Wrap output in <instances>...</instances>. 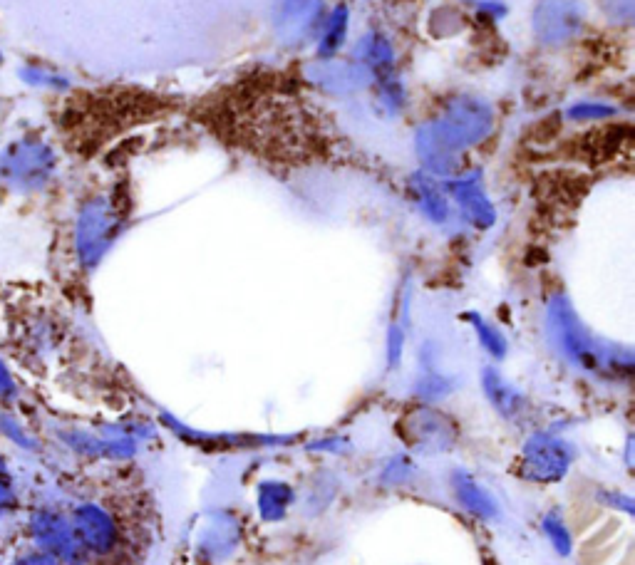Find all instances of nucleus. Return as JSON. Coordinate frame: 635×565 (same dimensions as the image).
Returning <instances> with one entry per match:
<instances>
[{"label":"nucleus","instance_id":"14","mask_svg":"<svg viewBox=\"0 0 635 565\" xmlns=\"http://www.w3.org/2000/svg\"><path fill=\"white\" fill-rule=\"evenodd\" d=\"M482 387L484 392H487L489 402L494 404V409H497L499 414H504V417H516V414L524 409V397L519 395V390H516L514 385H509V382L504 380L497 370H492V367L484 370Z\"/></svg>","mask_w":635,"mask_h":565},{"label":"nucleus","instance_id":"30","mask_svg":"<svg viewBox=\"0 0 635 565\" xmlns=\"http://www.w3.org/2000/svg\"><path fill=\"white\" fill-rule=\"evenodd\" d=\"M0 62H3V55H0Z\"/></svg>","mask_w":635,"mask_h":565},{"label":"nucleus","instance_id":"29","mask_svg":"<svg viewBox=\"0 0 635 565\" xmlns=\"http://www.w3.org/2000/svg\"><path fill=\"white\" fill-rule=\"evenodd\" d=\"M482 10L492 15V18H502V15L507 13V8H504L502 3H482Z\"/></svg>","mask_w":635,"mask_h":565},{"label":"nucleus","instance_id":"6","mask_svg":"<svg viewBox=\"0 0 635 565\" xmlns=\"http://www.w3.org/2000/svg\"><path fill=\"white\" fill-rule=\"evenodd\" d=\"M30 531L40 551L50 553L55 561L80 565L85 558V546L77 538L75 526L55 511H35L30 518Z\"/></svg>","mask_w":635,"mask_h":565},{"label":"nucleus","instance_id":"19","mask_svg":"<svg viewBox=\"0 0 635 565\" xmlns=\"http://www.w3.org/2000/svg\"><path fill=\"white\" fill-rule=\"evenodd\" d=\"M345 35H348V8L338 5V8L333 10V15H330L328 25H325L318 55L323 57V60H333V55H338V50L343 48Z\"/></svg>","mask_w":635,"mask_h":565},{"label":"nucleus","instance_id":"28","mask_svg":"<svg viewBox=\"0 0 635 565\" xmlns=\"http://www.w3.org/2000/svg\"><path fill=\"white\" fill-rule=\"evenodd\" d=\"M15 395V382L13 377H10L8 367L3 365V360H0V397H13Z\"/></svg>","mask_w":635,"mask_h":565},{"label":"nucleus","instance_id":"10","mask_svg":"<svg viewBox=\"0 0 635 565\" xmlns=\"http://www.w3.org/2000/svg\"><path fill=\"white\" fill-rule=\"evenodd\" d=\"M410 429V442L420 452H447V449H452L449 444L454 442V427L447 422L445 414L435 412V409H422L420 414H415Z\"/></svg>","mask_w":635,"mask_h":565},{"label":"nucleus","instance_id":"4","mask_svg":"<svg viewBox=\"0 0 635 565\" xmlns=\"http://www.w3.org/2000/svg\"><path fill=\"white\" fill-rule=\"evenodd\" d=\"M55 169V154L40 139H18L0 154V181L15 191H35L48 184Z\"/></svg>","mask_w":635,"mask_h":565},{"label":"nucleus","instance_id":"17","mask_svg":"<svg viewBox=\"0 0 635 565\" xmlns=\"http://www.w3.org/2000/svg\"><path fill=\"white\" fill-rule=\"evenodd\" d=\"M293 501V491L288 489L286 484H278V481H271V484H261V494H258V511L266 521H278L283 518L288 506Z\"/></svg>","mask_w":635,"mask_h":565},{"label":"nucleus","instance_id":"1","mask_svg":"<svg viewBox=\"0 0 635 565\" xmlns=\"http://www.w3.org/2000/svg\"><path fill=\"white\" fill-rule=\"evenodd\" d=\"M549 333L561 355L586 372H626L631 375L633 355L631 350L601 347V342L588 333L586 325L578 320L576 310L566 295H554L549 303Z\"/></svg>","mask_w":635,"mask_h":565},{"label":"nucleus","instance_id":"8","mask_svg":"<svg viewBox=\"0 0 635 565\" xmlns=\"http://www.w3.org/2000/svg\"><path fill=\"white\" fill-rule=\"evenodd\" d=\"M72 526H75V533L85 551L107 553L117 541L115 521L110 518V513L95 504H85L72 513Z\"/></svg>","mask_w":635,"mask_h":565},{"label":"nucleus","instance_id":"21","mask_svg":"<svg viewBox=\"0 0 635 565\" xmlns=\"http://www.w3.org/2000/svg\"><path fill=\"white\" fill-rule=\"evenodd\" d=\"M544 533L551 538L554 548H559L561 553L571 551V533H569V528H566L564 518H561L556 511L546 513L544 516Z\"/></svg>","mask_w":635,"mask_h":565},{"label":"nucleus","instance_id":"7","mask_svg":"<svg viewBox=\"0 0 635 565\" xmlns=\"http://www.w3.org/2000/svg\"><path fill=\"white\" fill-rule=\"evenodd\" d=\"M583 28L581 0H541L534 10V33L544 45H564Z\"/></svg>","mask_w":635,"mask_h":565},{"label":"nucleus","instance_id":"25","mask_svg":"<svg viewBox=\"0 0 635 565\" xmlns=\"http://www.w3.org/2000/svg\"><path fill=\"white\" fill-rule=\"evenodd\" d=\"M15 504V486H13V474H10V466L5 461V456L0 454V511L10 509Z\"/></svg>","mask_w":635,"mask_h":565},{"label":"nucleus","instance_id":"11","mask_svg":"<svg viewBox=\"0 0 635 565\" xmlns=\"http://www.w3.org/2000/svg\"><path fill=\"white\" fill-rule=\"evenodd\" d=\"M452 196L457 199L459 209H462L464 219L477 228H489L497 221V211H494L492 201L484 194L482 184L477 176H467V179L452 181Z\"/></svg>","mask_w":635,"mask_h":565},{"label":"nucleus","instance_id":"2","mask_svg":"<svg viewBox=\"0 0 635 565\" xmlns=\"http://www.w3.org/2000/svg\"><path fill=\"white\" fill-rule=\"evenodd\" d=\"M494 127V112L487 102L477 97H454L445 114L437 122L427 124L432 137L449 149L452 154H462L464 149L482 142Z\"/></svg>","mask_w":635,"mask_h":565},{"label":"nucleus","instance_id":"15","mask_svg":"<svg viewBox=\"0 0 635 565\" xmlns=\"http://www.w3.org/2000/svg\"><path fill=\"white\" fill-rule=\"evenodd\" d=\"M415 147H417V154H420L422 164H425L432 174H452V171L457 169V154H452L449 149L442 147V144L432 137L427 124L417 129Z\"/></svg>","mask_w":635,"mask_h":565},{"label":"nucleus","instance_id":"5","mask_svg":"<svg viewBox=\"0 0 635 565\" xmlns=\"http://www.w3.org/2000/svg\"><path fill=\"white\" fill-rule=\"evenodd\" d=\"M573 459H576V452L569 442L554 437V434H536L526 442L521 469L531 481L554 484V481L564 479Z\"/></svg>","mask_w":635,"mask_h":565},{"label":"nucleus","instance_id":"9","mask_svg":"<svg viewBox=\"0 0 635 565\" xmlns=\"http://www.w3.org/2000/svg\"><path fill=\"white\" fill-rule=\"evenodd\" d=\"M313 80L318 87L333 95H348V92L363 90L370 82V70L360 62H343V60H325L323 65L316 67Z\"/></svg>","mask_w":635,"mask_h":565},{"label":"nucleus","instance_id":"23","mask_svg":"<svg viewBox=\"0 0 635 565\" xmlns=\"http://www.w3.org/2000/svg\"><path fill=\"white\" fill-rule=\"evenodd\" d=\"M616 114V107L603 105V102H578L569 110L571 119H603V117H613Z\"/></svg>","mask_w":635,"mask_h":565},{"label":"nucleus","instance_id":"13","mask_svg":"<svg viewBox=\"0 0 635 565\" xmlns=\"http://www.w3.org/2000/svg\"><path fill=\"white\" fill-rule=\"evenodd\" d=\"M452 484H454V496H457L459 504H462L469 513H474V516H479V518H497L499 516L497 499H494V496L489 494V491L484 489L479 481H474L472 476L464 474V471H459V474H454Z\"/></svg>","mask_w":635,"mask_h":565},{"label":"nucleus","instance_id":"16","mask_svg":"<svg viewBox=\"0 0 635 565\" xmlns=\"http://www.w3.org/2000/svg\"><path fill=\"white\" fill-rule=\"evenodd\" d=\"M355 62H360L368 70H382V67L392 65L395 60V50H392L390 40L385 35H365L353 50Z\"/></svg>","mask_w":635,"mask_h":565},{"label":"nucleus","instance_id":"24","mask_svg":"<svg viewBox=\"0 0 635 565\" xmlns=\"http://www.w3.org/2000/svg\"><path fill=\"white\" fill-rule=\"evenodd\" d=\"M603 13L618 23H631L635 15V0H598Z\"/></svg>","mask_w":635,"mask_h":565},{"label":"nucleus","instance_id":"3","mask_svg":"<svg viewBox=\"0 0 635 565\" xmlns=\"http://www.w3.org/2000/svg\"><path fill=\"white\" fill-rule=\"evenodd\" d=\"M122 231V219L120 211L115 209L110 199L105 196H95V199L87 201L80 209L77 216V228H75V243H77V256L85 268H95L102 261L110 246L115 243V238Z\"/></svg>","mask_w":635,"mask_h":565},{"label":"nucleus","instance_id":"26","mask_svg":"<svg viewBox=\"0 0 635 565\" xmlns=\"http://www.w3.org/2000/svg\"><path fill=\"white\" fill-rule=\"evenodd\" d=\"M402 345H405V335H402L400 325H390V333H387V365L390 370H395L402 360Z\"/></svg>","mask_w":635,"mask_h":565},{"label":"nucleus","instance_id":"12","mask_svg":"<svg viewBox=\"0 0 635 565\" xmlns=\"http://www.w3.org/2000/svg\"><path fill=\"white\" fill-rule=\"evenodd\" d=\"M320 18V0H278L276 30L283 38H301Z\"/></svg>","mask_w":635,"mask_h":565},{"label":"nucleus","instance_id":"22","mask_svg":"<svg viewBox=\"0 0 635 565\" xmlns=\"http://www.w3.org/2000/svg\"><path fill=\"white\" fill-rule=\"evenodd\" d=\"M449 390H452V382L445 380L442 375H437V372H430V375H425L420 382H417V392H420V397H427V399L445 397Z\"/></svg>","mask_w":635,"mask_h":565},{"label":"nucleus","instance_id":"27","mask_svg":"<svg viewBox=\"0 0 635 565\" xmlns=\"http://www.w3.org/2000/svg\"><path fill=\"white\" fill-rule=\"evenodd\" d=\"M10 565H58L50 553L45 551H35V553H25V556H18Z\"/></svg>","mask_w":635,"mask_h":565},{"label":"nucleus","instance_id":"18","mask_svg":"<svg viewBox=\"0 0 635 565\" xmlns=\"http://www.w3.org/2000/svg\"><path fill=\"white\" fill-rule=\"evenodd\" d=\"M417 204H420L422 214L432 221V224H445L449 219V204L440 189L432 181L417 179Z\"/></svg>","mask_w":635,"mask_h":565},{"label":"nucleus","instance_id":"20","mask_svg":"<svg viewBox=\"0 0 635 565\" xmlns=\"http://www.w3.org/2000/svg\"><path fill=\"white\" fill-rule=\"evenodd\" d=\"M467 318L469 323L474 325V333H477V338L479 342H482L484 350H487L492 357H497V360H502V357L507 355V340H504V335L499 333L492 323H487V320H484L479 313H469Z\"/></svg>","mask_w":635,"mask_h":565}]
</instances>
